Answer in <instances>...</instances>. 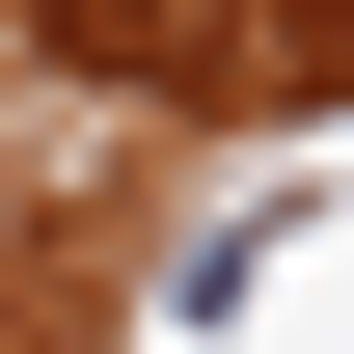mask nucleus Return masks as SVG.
<instances>
[{
	"label": "nucleus",
	"mask_w": 354,
	"mask_h": 354,
	"mask_svg": "<svg viewBox=\"0 0 354 354\" xmlns=\"http://www.w3.org/2000/svg\"><path fill=\"white\" fill-rule=\"evenodd\" d=\"M55 28H136V0H55Z\"/></svg>",
	"instance_id": "obj_1"
},
{
	"label": "nucleus",
	"mask_w": 354,
	"mask_h": 354,
	"mask_svg": "<svg viewBox=\"0 0 354 354\" xmlns=\"http://www.w3.org/2000/svg\"><path fill=\"white\" fill-rule=\"evenodd\" d=\"M327 55H354V0H327Z\"/></svg>",
	"instance_id": "obj_2"
}]
</instances>
